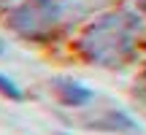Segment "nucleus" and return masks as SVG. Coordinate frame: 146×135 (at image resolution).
<instances>
[{"mask_svg": "<svg viewBox=\"0 0 146 135\" xmlns=\"http://www.w3.org/2000/svg\"><path fill=\"white\" fill-rule=\"evenodd\" d=\"M143 38V16L130 8H116L98 16L78 35V52L98 68H122L133 60Z\"/></svg>", "mask_w": 146, "mask_h": 135, "instance_id": "f257e3e1", "label": "nucleus"}, {"mask_svg": "<svg viewBox=\"0 0 146 135\" xmlns=\"http://www.w3.org/2000/svg\"><path fill=\"white\" fill-rule=\"evenodd\" d=\"M60 22H65L62 0H19V3L8 11L5 24L22 38L41 41V38H46Z\"/></svg>", "mask_w": 146, "mask_h": 135, "instance_id": "f03ea898", "label": "nucleus"}, {"mask_svg": "<svg viewBox=\"0 0 146 135\" xmlns=\"http://www.w3.org/2000/svg\"><path fill=\"white\" fill-rule=\"evenodd\" d=\"M103 3H108V0H62V11L65 19H81V16L98 11Z\"/></svg>", "mask_w": 146, "mask_h": 135, "instance_id": "39448f33", "label": "nucleus"}, {"mask_svg": "<svg viewBox=\"0 0 146 135\" xmlns=\"http://www.w3.org/2000/svg\"><path fill=\"white\" fill-rule=\"evenodd\" d=\"M3 54H5V41L0 38V57H3Z\"/></svg>", "mask_w": 146, "mask_h": 135, "instance_id": "6e6552de", "label": "nucleus"}, {"mask_svg": "<svg viewBox=\"0 0 146 135\" xmlns=\"http://www.w3.org/2000/svg\"><path fill=\"white\" fill-rule=\"evenodd\" d=\"M14 3V0H0V8H3V5H11Z\"/></svg>", "mask_w": 146, "mask_h": 135, "instance_id": "1a4fd4ad", "label": "nucleus"}, {"mask_svg": "<svg viewBox=\"0 0 146 135\" xmlns=\"http://www.w3.org/2000/svg\"><path fill=\"white\" fill-rule=\"evenodd\" d=\"M0 95L3 97H8L11 103H19L22 97H25V92H22V87L14 81V78L8 76V73H3L0 70Z\"/></svg>", "mask_w": 146, "mask_h": 135, "instance_id": "423d86ee", "label": "nucleus"}, {"mask_svg": "<svg viewBox=\"0 0 146 135\" xmlns=\"http://www.w3.org/2000/svg\"><path fill=\"white\" fill-rule=\"evenodd\" d=\"M57 135H73V132H57Z\"/></svg>", "mask_w": 146, "mask_h": 135, "instance_id": "9d476101", "label": "nucleus"}, {"mask_svg": "<svg viewBox=\"0 0 146 135\" xmlns=\"http://www.w3.org/2000/svg\"><path fill=\"white\" fill-rule=\"evenodd\" d=\"M84 127L98 130V132H116V135H135V132H141V124H138L127 111L114 108V105L98 111L95 116H89Z\"/></svg>", "mask_w": 146, "mask_h": 135, "instance_id": "20e7f679", "label": "nucleus"}, {"mask_svg": "<svg viewBox=\"0 0 146 135\" xmlns=\"http://www.w3.org/2000/svg\"><path fill=\"white\" fill-rule=\"evenodd\" d=\"M130 3H133V8H135L138 14H141L143 19H146V0H130Z\"/></svg>", "mask_w": 146, "mask_h": 135, "instance_id": "0eeeda50", "label": "nucleus"}, {"mask_svg": "<svg viewBox=\"0 0 146 135\" xmlns=\"http://www.w3.org/2000/svg\"><path fill=\"white\" fill-rule=\"evenodd\" d=\"M52 92L60 105L73 108V111L89 108L98 97L92 87H87L84 81H76V78H52Z\"/></svg>", "mask_w": 146, "mask_h": 135, "instance_id": "7ed1b4c3", "label": "nucleus"}]
</instances>
